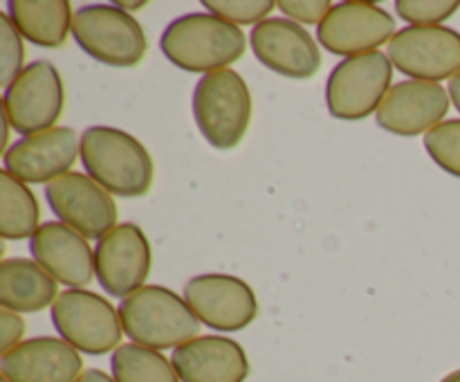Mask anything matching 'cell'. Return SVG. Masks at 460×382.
Returning <instances> with one entry per match:
<instances>
[{
    "label": "cell",
    "mask_w": 460,
    "mask_h": 382,
    "mask_svg": "<svg viewBox=\"0 0 460 382\" xmlns=\"http://www.w3.org/2000/svg\"><path fill=\"white\" fill-rule=\"evenodd\" d=\"M395 34V21L385 7L358 0L335 4L317 30L319 43L346 58L377 52Z\"/></svg>",
    "instance_id": "11"
},
{
    "label": "cell",
    "mask_w": 460,
    "mask_h": 382,
    "mask_svg": "<svg viewBox=\"0 0 460 382\" xmlns=\"http://www.w3.org/2000/svg\"><path fill=\"white\" fill-rule=\"evenodd\" d=\"M151 243L135 223L117 225L94 247V274L103 290L124 301L151 272Z\"/></svg>",
    "instance_id": "13"
},
{
    "label": "cell",
    "mask_w": 460,
    "mask_h": 382,
    "mask_svg": "<svg viewBox=\"0 0 460 382\" xmlns=\"http://www.w3.org/2000/svg\"><path fill=\"white\" fill-rule=\"evenodd\" d=\"M431 160L447 173L460 178V120H447L425 135Z\"/></svg>",
    "instance_id": "24"
},
{
    "label": "cell",
    "mask_w": 460,
    "mask_h": 382,
    "mask_svg": "<svg viewBox=\"0 0 460 382\" xmlns=\"http://www.w3.org/2000/svg\"><path fill=\"white\" fill-rule=\"evenodd\" d=\"M124 333L139 346L153 351L178 349L200 337V319L184 297L162 286H144L119 306Z\"/></svg>",
    "instance_id": "3"
},
{
    "label": "cell",
    "mask_w": 460,
    "mask_h": 382,
    "mask_svg": "<svg viewBox=\"0 0 460 382\" xmlns=\"http://www.w3.org/2000/svg\"><path fill=\"white\" fill-rule=\"evenodd\" d=\"M252 49L270 70L288 79H310L319 72L322 52L305 27L290 18H268L252 30Z\"/></svg>",
    "instance_id": "16"
},
{
    "label": "cell",
    "mask_w": 460,
    "mask_h": 382,
    "mask_svg": "<svg viewBox=\"0 0 460 382\" xmlns=\"http://www.w3.org/2000/svg\"><path fill=\"white\" fill-rule=\"evenodd\" d=\"M115 382H182L173 362L160 351L139 344H121L111 360Z\"/></svg>",
    "instance_id": "23"
},
{
    "label": "cell",
    "mask_w": 460,
    "mask_h": 382,
    "mask_svg": "<svg viewBox=\"0 0 460 382\" xmlns=\"http://www.w3.org/2000/svg\"><path fill=\"white\" fill-rule=\"evenodd\" d=\"M57 279L36 261L7 259L0 265V304L13 313H39L58 299Z\"/></svg>",
    "instance_id": "20"
},
{
    "label": "cell",
    "mask_w": 460,
    "mask_h": 382,
    "mask_svg": "<svg viewBox=\"0 0 460 382\" xmlns=\"http://www.w3.org/2000/svg\"><path fill=\"white\" fill-rule=\"evenodd\" d=\"M389 58L413 81L454 79L460 75V34L452 27H404L389 43Z\"/></svg>",
    "instance_id": "9"
},
{
    "label": "cell",
    "mask_w": 460,
    "mask_h": 382,
    "mask_svg": "<svg viewBox=\"0 0 460 382\" xmlns=\"http://www.w3.org/2000/svg\"><path fill=\"white\" fill-rule=\"evenodd\" d=\"M245 34L209 12L184 13L162 31L160 48L175 67L187 72L227 70L245 54Z\"/></svg>",
    "instance_id": "1"
},
{
    "label": "cell",
    "mask_w": 460,
    "mask_h": 382,
    "mask_svg": "<svg viewBox=\"0 0 460 382\" xmlns=\"http://www.w3.org/2000/svg\"><path fill=\"white\" fill-rule=\"evenodd\" d=\"M449 97H452V103L460 112V75H456L452 81H449Z\"/></svg>",
    "instance_id": "31"
},
{
    "label": "cell",
    "mask_w": 460,
    "mask_h": 382,
    "mask_svg": "<svg viewBox=\"0 0 460 382\" xmlns=\"http://www.w3.org/2000/svg\"><path fill=\"white\" fill-rule=\"evenodd\" d=\"M460 9L458 0H398L395 12L409 27H436Z\"/></svg>",
    "instance_id": "26"
},
{
    "label": "cell",
    "mask_w": 460,
    "mask_h": 382,
    "mask_svg": "<svg viewBox=\"0 0 460 382\" xmlns=\"http://www.w3.org/2000/svg\"><path fill=\"white\" fill-rule=\"evenodd\" d=\"M0 57H3V85L9 88V85L16 81V76L21 75L25 67H22V61H25V48H22V36L21 31L16 30V25L12 22L9 13H0Z\"/></svg>",
    "instance_id": "27"
},
{
    "label": "cell",
    "mask_w": 460,
    "mask_h": 382,
    "mask_svg": "<svg viewBox=\"0 0 460 382\" xmlns=\"http://www.w3.org/2000/svg\"><path fill=\"white\" fill-rule=\"evenodd\" d=\"M277 7L295 22L322 25L323 18L331 13L332 4L328 0H281V3H277Z\"/></svg>",
    "instance_id": "28"
},
{
    "label": "cell",
    "mask_w": 460,
    "mask_h": 382,
    "mask_svg": "<svg viewBox=\"0 0 460 382\" xmlns=\"http://www.w3.org/2000/svg\"><path fill=\"white\" fill-rule=\"evenodd\" d=\"M115 4L119 9H124V12H135V9L146 7V3H115Z\"/></svg>",
    "instance_id": "32"
},
{
    "label": "cell",
    "mask_w": 460,
    "mask_h": 382,
    "mask_svg": "<svg viewBox=\"0 0 460 382\" xmlns=\"http://www.w3.org/2000/svg\"><path fill=\"white\" fill-rule=\"evenodd\" d=\"M72 36L94 61L112 67H135L148 49L137 18L117 4H85L76 9Z\"/></svg>",
    "instance_id": "5"
},
{
    "label": "cell",
    "mask_w": 460,
    "mask_h": 382,
    "mask_svg": "<svg viewBox=\"0 0 460 382\" xmlns=\"http://www.w3.org/2000/svg\"><path fill=\"white\" fill-rule=\"evenodd\" d=\"M40 207L31 189L9 171L0 173V234L7 241H22L39 232Z\"/></svg>",
    "instance_id": "22"
},
{
    "label": "cell",
    "mask_w": 460,
    "mask_h": 382,
    "mask_svg": "<svg viewBox=\"0 0 460 382\" xmlns=\"http://www.w3.org/2000/svg\"><path fill=\"white\" fill-rule=\"evenodd\" d=\"M440 382H460V369H458V371L449 373V376H445Z\"/></svg>",
    "instance_id": "33"
},
{
    "label": "cell",
    "mask_w": 460,
    "mask_h": 382,
    "mask_svg": "<svg viewBox=\"0 0 460 382\" xmlns=\"http://www.w3.org/2000/svg\"><path fill=\"white\" fill-rule=\"evenodd\" d=\"M66 106L61 72L49 61H34L4 90L3 112L22 138L54 129Z\"/></svg>",
    "instance_id": "8"
},
{
    "label": "cell",
    "mask_w": 460,
    "mask_h": 382,
    "mask_svg": "<svg viewBox=\"0 0 460 382\" xmlns=\"http://www.w3.org/2000/svg\"><path fill=\"white\" fill-rule=\"evenodd\" d=\"M182 382H245L250 360L238 342L223 335H200L171 355Z\"/></svg>",
    "instance_id": "19"
},
{
    "label": "cell",
    "mask_w": 460,
    "mask_h": 382,
    "mask_svg": "<svg viewBox=\"0 0 460 382\" xmlns=\"http://www.w3.org/2000/svg\"><path fill=\"white\" fill-rule=\"evenodd\" d=\"M52 324L61 340L88 355L111 353L119 349V310L97 292L75 288L58 295L52 306Z\"/></svg>",
    "instance_id": "6"
},
{
    "label": "cell",
    "mask_w": 460,
    "mask_h": 382,
    "mask_svg": "<svg viewBox=\"0 0 460 382\" xmlns=\"http://www.w3.org/2000/svg\"><path fill=\"white\" fill-rule=\"evenodd\" d=\"M45 198L54 214L85 238L102 241L108 232L117 227V205L112 193L88 173L61 175L45 187Z\"/></svg>",
    "instance_id": "12"
},
{
    "label": "cell",
    "mask_w": 460,
    "mask_h": 382,
    "mask_svg": "<svg viewBox=\"0 0 460 382\" xmlns=\"http://www.w3.org/2000/svg\"><path fill=\"white\" fill-rule=\"evenodd\" d=\"M205 9L209 13L232 22V25H259L268 21L270 12L277 7L272 0H205Z\"/></svg>",
    "instance_id": "25"
},
{
    "label": "cell",
    "mask_w": 460,
    "mask_h": 382,
    "mask_svg": "<svg viewBox=\"0 0 460 382\" xmlns=\"http://www.w3.org/2000/svg\"><path fill=\"white\" fill-rule=\"evenodd\" d=\"M0 369L9 382H76L84 376V360L66 340L34 337L4 353Z\"/></svg>",
    "instance_id": "18"
},
{
    "label": "cell",
    "mask_w": 460,
    "mask_h": 382,
    "mask_svg": "<svg viewBox=\"0 0 460 382\" xmlns=\"http://www.w3.org/2000/svg\"><path fill=\"white\" fill-rule=\"evenodd\" d=\"M30 250L36 263L70 290L88 286L93 277H97L94 252H90L88 238L61 220L40 225L39 232L30 238Z\"/></svg>",
    "instance_id": "17"
},
{
    "label": "cell",
    "mask_w": 460,
    "mask_h": 382,
    "mask_svg": "<svg viewBox=\"0 0 460 382\" xmlns=\"http://www.w3.org/2000/svg\"><path fill=\"white\" fill-rule=\"evenodd\" d=\"M3 382H9V380H7V378H4V376H3Z\"/></svg>",
    "instance_id": "34"
},
{
    "label": "cell",
    "mask_w": 460,
    "mask_h": 382,
    "mask_svg": "<svg viewBox=\"0 0 460 382\" xmlns=\"http://www.w3.org/2000/svg\"><path fill=\"white\" fill-rule=\"evenodd\" d=\"M184 301L200 324L220 333H236L259 315L250 283L232 274H200L184 283Z\"/></svg>",
    "instance_id": "10"
},
{
    "label": "cell",
    "mask_w": 460,
    "mask_h": 382,
    "mask_svg": "<svg viewBox=\"0 0 460 382\" xmlns=\"http://www.w3.org/2000/svg\"><path fill=\"white\" fill-rule=\"evenodd\" d=\"M81 157V138L67 126H54L43 133L18 139L3 155L4 171L25 184L54 182L70 173Z\"/></svg>",
    "instance_id": "14"
},
{
    "label": "cell",
    "mask_w": 460,
    "mask_h": 382,
    "mask_svg": "<svg viewBox=\"0 0 460 382\" xmlns=\"http://www.w3.org/2000/svg\"><path fill=\"white\" fill-rule=\"evenodd\" d=\"M9 18L39 48H63L72 31V7L67 0H9Z\"/></svg>",
    "instance_id": "21"
},
{
    "label": "cell",
    "mask_w": 460,
    "mask_h": 382,
    "mask_svg": "<svg viewBox=\"0 0 460 382\" xmlns=\"http://www.w3.org/2000/svg\"><path fill=\"white\" fill-rule=\"evenodd\" d=\"M449 102L452 97L440 84L413 79L400 81L377 108L376 121L380 129L400 138L427 135L431 129L443 124L445 115L449 112Z\"/></svg>",
    "instance_id": "15"
},
{
    "label": "cell",
    "mask_w": 460,
    "mask_h": 382,
    "mask_svg": "<svg viewBox=\"0 0 460 382\" xmlns=\"http://www.w3.org/2000/svg\"><path fill=\"white\" fill-rule=\"evenodd\" d=\"M394 79V63L385 52L344 58L328 76L326 103L335 120L358 121L377 112Z\"/></svg>",
    "instance_id": "7"
},
{
    "label": "cell",
    "mask_w": 460,
    "mask_h": 382,
    "mask_svg": "<svg viewBox=\"0 0 460 382\" xmlns=\"http://www.w3.org/2000/svg\"><path fill=\"white\" fill-rule=\"evenodd\" d=\"M76 382H115V378H111L106 371H102V369H88Z\"/></svg>",
    "instance_id": "30"
},
{
    "label": "cell",
    "mask_w": 460,
    "mask_h": 382,
    "mask_svg": "<svg viewBox=\"0 0 460 382\" xmlns=\"http://www.w3.org/2000/svg\"><path fill=\"white\" fill-rule=\"evenodd\" d=\"M252 93L234 70L205 75L193 90V117L202 138L218 151L238 147L252 121Z\"/></svg>",
    "instance_id": "4"
},
{
    "label": "cell",
    "mask_w": 460,
    "mask_h": 382,
    "mask_svg": "<svg viewBox=\"0 0 460 382\" xmlns=\"http://www.w3.org/2000/svg\"><path fill=\"white\" fill-rule=\"evenodd\" d=\"M22 335H25V322H22L21 315L7 308L0 310V351H3V355L16 349Z\"/></svg>",
    "instance_id": "29"
},
{
    "label": "cell",
    "mask_w": 460,
    "mask_h": 382,
    "mask_svg": "<svg viewBox=\"0 0 460 382\" xmlns=\"http://www.w3.org/2000/svg\"><path fill=\"white\" fill-rule=\"evenodd\" d=\"M81 162L108 193L139 198L153 184L151 153L137 138L112 126H93L81 135Z\"/></svg>",
    "instance_id": "2"
}]
</instances>
